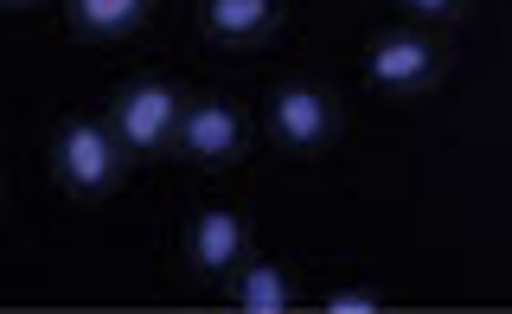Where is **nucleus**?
Masks as SVG:
<instances>
[{"label": "nucleus", "instance_id": "nucleus-1", "mask_svg": "<svg viewBox=\"0 0 512 314\" xmlns=\"http://www.w3.org/2000/svg\"><path fill=\"white\" fill-rule=\"evenodd\" d=\"M52 167H58V180L71 186V193H84V199L109 193V186H116V167H122L109 122H90V116L64 122L58 141H52Z\"/></svg>", "mask_w": 512, "mask_h": 314}, {"label": "nucleus", "instance_id": "nucleus-2", "mask_svg": "<svg viewBox=\"0 0 512 314\" xmlns=\"http://www.w3.org/2000/svg\"><path fill=\"white\" fill-rule=\"evenodd\" d=\"M173 122H180V97L167 84H128L109 109V135L128 154H160L173 141Z\"/></svg>", "mask_w": 512, "mask_h": 314}, {"label": "nucleus", "instance_id": "nucleus-3", "mask_svg": "<svg viewBox=\"0 0 512 314\" xmlns=\"http://www.w3.org/2000/svg\"><path fill=\"white\" fill-rule=\"evenodd\" d=\"M173 141H180V154L192 161H231L237 148H244V116H237L224 97H205V103H180V122H173Z\"/></svg>", "mask_w": 512, "mask_h": 314}, {"label": "nucleus", "instance_id": "nucleus-4", "mask_svg": "<svg viewBox=\"0 0 512 314\" xmlns=\"http://www.w3.org/2000/svg\"><path fill=\"white\" fill-rule=\"evenodd\" d=\"M269 135H276L288 154H314L320 141L333 135V103L320 97L314 84H282L276 97H269Z\"/></svg>", "mask_w": 512, "mask_h": 314}, {"label": "nucleus", "instance_id": "nucleus-5", "mask_svg": "<svg viewBox=\"0 0 512 314\" xmlns=\"http://www.w3.org/2000/svg\"><path fill=\"white\" fill-rule=\"evenodd\" d=\"M436 77V45L416 33H384L372 45V84L384 97H416V90Z\"/></svg>", "mask_w": 512, "mask_h": 314}, {"label": "nucleus", "instance_id": "nucleus-6", "mask_svg": "<svg viewBox=\"0 0 512 314\" xmlns=\"http://www.w3.org/2000/svg\"><path fill=\"white\" fill-rule=\"evenodd\" d=\"M244 257H250V231L237 212H199L192 218V263L205 276H231Z\"/></svg>", "mask_w": 512, "mask_h": 314}, {"label": "nucleus", "instance_id": "nucleus-7", "mask_svg": "<svg viewBox=\"0 0 512 314\" xmlns=\"http://www.w3.org/2000/svg\"><path fill=\"white\" fill-rule=\"evenodd\" d=\"M199 26L224 45H256L276 26V0H199Z\"/></svg>", "mask_w": 512, "mask_h": 314}, {"label": "nucleus", "instance_id": "nucleus-8", "mask_svg": "<svg viewBox=\"0 0 512 314\" xmlns=\"http://www.w3.org/2000/svg\"><path fill=\"white\" fill-rule=\"evenodd\" d=\"M237 302L250 314H288L295 308V289H288V276L269 257H250V263H237Z\"/></svg>", "mask_w": 512, "mask_h": 314}, {"label": "nucleus", "instance_id": "nucleus-9", "mask_svg": "<svg viewBox=\"0 0 512 314\" xmlns=\"http://www.w3.org/2000/svg\"><path fill=\"white\" fill-rule=\"evenodd\" d=\"M71 13H77V26H84V33L116 39V33H128V26H141L148 0H71Z\"/></svg>", "mask_w": 512, "mask_h": 314}, {"label": "nucleus", "instance_id": "nucleus-10", "mask_svg": "<svg viewBox=\"0 0 512 314\" xmlns=\"http://www.w3.org/2000/svg\"><path fill=\"white\" fill-rule=\"evenodd\" d=\"M327 314H378V295L372 289H333L327 295Z\"/></svg>", "mask_w": 512, "mask_h": 314}, {"label": "nucleus", "instance_id": "nucleus-11", "mask_svg": "<svg viewBox=\"0 0 512 314\" xmlns=\"http://www.w3.org/2000/svg\"><path fill=\"white\" fill-rule=\"evenodd\" d=\"M404 7H410V13H429V20H442V13H455L461 0H404Z\"/></svg>", "mask_w": 512, "mask_h": 314}, {"label": "nucleus", "instance_id": "nucleus-12", "mask_svg": "<svg viewBox=\"0 0 512 314\" xmlns=\"http://www.w3.org/2000/svg\"><path fill=\"white\" fill-rule=\"evenodd\" d=\"M0 7H32V0H0Z\"/></svg>", "mask_w": 512, "mask_h": 314}]
</instances>
